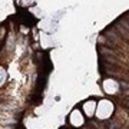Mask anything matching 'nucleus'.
<instances>
[{"instance_id":"1","label":"nucleus","mask_w":129,"mask_h":129,"mask_svg":"<svg viewBox=\"0 0 129 129\" xmlns=\"http://www.w3.org/2000/svg\"><path fill=\"white\" fill-rule=\"evenodd\" d=\"M112 109H113V108L111 106L109 102H102V105L99 106V112H98V113H99L101 118H106V116L112 112Z\"/></svg>"},{"instance_id":"2","label":"nucleus","mask_w":129,"mask_h":129,"mask_svg":"<svg viewBox=\"0 0 129 129\" xmlns=\"http://www.w3.org/2000/svg\"><path fill=\"white\" fill-rule=\"evenodd\" d=\"M72 118H73V119H72V122H73L75 125H80V123H82V116H80V113H79V112H75L73 115H72Z\"/></svg>"}]
</instances>
